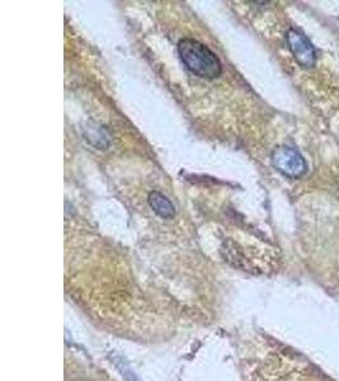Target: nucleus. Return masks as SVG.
<instances>
[{
	"mask_svg": "<svg viewBox=\"0 0 339 381\" xmlns=\"http://www.w3.org/2000/svg\"><path fill=\"white\" fill-rule=\"evenodd\" d=\"M121 374H124V376L126 377L127 381H141L140 379H137L135 374H132V371H129V370H125L124 367L121 369Z\"/></svg>",
	"mask_w": 339,
	"mask_h": 381,
	"instance_id": "obj_5",
	"label": "nucleus"
},
{
	"mask_svg": "<svg viewBox=\"0 0 339 381\" xmlns=\"http://www.w3.org/2000/svg\"><path fill=\"white\" fill-rule=\"evenodd\" d=\"M274 167L289 178H300L308 171V164L303 155L291 146H279L272 153Z\"/></svg>",
	"mask_w": 339,
	"mask_h": 381,
	"instance_id": "obj_2",
	"label": "nucleus"
},
{
	"mask_svg": "<svg viewBox=\"0 0 339 381\" xmlns=\"http://www.w3.org/2000/svg\"><path fill=\"white\" fill-rule=\"evenodd\" d=\"M150 208L153 209L155 214L161 216V219H173L176 215V209L169 198L161 195V192H151L149 195Z\"/></svg>",
	"mask_w": 339,
	"mask_h": 381,
	"instance_id": "obj_4",
	"label": "nucleus"
},
{
	"mask_svg": "<svg viewBox=\"0 0 339 381\" xmlns=\"http://www.w3.org/2000/svg\"><path fill=\"white\" fill-rule=\"evenodd\" d=\"M178 54L190 72L198 77L215 79L222 72L220 60L210 48L193 38H185L178 43Z\"/></svg>",
	"mask_w": 339,
	"mask_h": 381,
	"instance_id": "obj_1",
	"label": "nucleus"
},
{
	"mask_svg": "<svg viewBox=\"0 0 339 381\" xmlns=\"http://www.w3.org/2000/svg\"><path fill=\"white\" fill-rule=\"evenodd\" d=\"M286 40H287L289 48H290L295 60L298 61V65L303 66L305 69H309V68L316 65V48L303 33L292 28L287 32Z\"/></svg>",
	"mask_w": 339,
	"mask_h": 381,
	"instance_id": "obj_3",
	"label": "nucleus"
}]
</instances>
